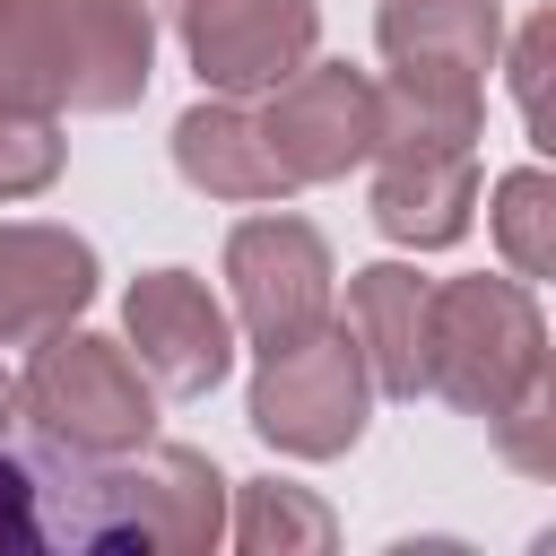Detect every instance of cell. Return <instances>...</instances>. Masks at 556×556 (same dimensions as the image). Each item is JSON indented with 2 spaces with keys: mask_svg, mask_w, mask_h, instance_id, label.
Returning a JSON list of instances; mask_svg holds the SVG:
<instances>
[{
  "mask_svg": "<svg viewBox=\"0 0 556 556\" xmlns=\"http://www.w3.org/2000/svg\"><path fill=\"white\" fill-rule=\"evenodd\" d=\"M0 104L70 113V17H61V0H0Z\"/></svg>",
  "mask_w": 556,
  "mask_h": 556,
  "instance_id": "15",
  "label": "cell"
},
{
  "mask_svg": "<svg viewBox=\"0 0 556 556\" xmlns=\"http://www.w3.org/2000/svg\"><path fill=\"white\" fill-rule=\"evenodd\" d=\"M226 547H243V556H321V547H339V513L295 478H226Z\"/></svg>",
  "mask_w": 556,
  "mask_h": 556,
  "instance_id": "14",
  "label": "cell"
},
{
  "mask_svg": "<svg viewBox=\"0 0 556 556\" xmlns=\"http://www.w3.org/2000/svg\"><path fill=\"white\" fill-rule=\"evenodd\" d=\"M96 287H104V261L78 226L0 217V348H35V339L87 321Z\"/></svg>",
  "mask_w": 556,
  "mask_h": 556,
  "instance_id": "8",
  "label": "cell"
},
{
  "mask_svg": "<svg viewBox=\"0 0 556 556\" xmlns=\"http://www.w3.org/2000/svg\"><path fill=\"white\" fill-rule=\"evenodd\" d=\"M365 217L400 252H452L478 226V148H374Z\"/></svg>",
  "mask_w": 556,
  "mask_h": 556,
  "instance_id": "9",
  "label": "cell"
},
{
  "mask_svg": "<svg viewBox=\"0 0 556 556\" xmlns=\"http://www.w3.org/2000/svg\"><path fill=\"white\" fill-rule=\"evenodd\" d=\"M539 374H547V313H539L530 278H513V269L434 278V295H426V400L486 426Z\"/></svg>",
  "mask_w": 556,
  "mask_h": 556,
  "instance_id": "1",
  "label": "cell"
},
{
  "mask_svg": "<svg viewBox=\"0 0 556 556\" xmlns=\"http://www.w3.org/2000/svg\"><path fill=\"white\" fill-rule=\"evenodd\" d=\"M70 17V113H130L156 78L148 0H61Z\"/></svg>",
  "mask_w": 556,
  "mask_h": 556,
  "instance_id": "13",
  "label": "cell"
},
{
  "mask_svg": "<svg viewBox=\"0 0 556 556\" xmlns=\"http://www.w3.org/2000/svg\"><path fill=\"white\" fill-rule=\"evenodd\" d=\"M9 391H17V374L0 365V434H9Z\"/></svg>",
  "mask_w": 556,
  "mask_h": 556,
  "instance_id": "21",
  "label": "cell"
},
{
  "mask_svg": "<svg viewBox=\"0 0 556 556\" xmlns=\"http://www.w3.org/2000/svg\"><path fill=\"white\" fill-rule=\"evenodd\" d=\"M486 443L521 469V478H556V374H539L530 391H513L486 417Z\"/></svg>",
  "mask_w": 556,
  "mask_h": 556,
  "instance_id": "18",
  "label": "cell"
},
{
  "mask_svg": "<svg viewBox=\"0 0 556 556\" xmlns=\"http://www.w3.org/2000/svg\"><path fill=\"white\" fill-rule=\"evenodd\" d=\"M426 295L434 278H417V261H365L348 304H330L382 400H426Z\"/></svg>",
  "mask_w": 556,
  "mask_h": 556,
  "instance_id": "10",
  "label": "cell"
},
{
  "mask_svg": "<svg viewBox=\"0 0 556 556\" xmlns=\"http://www.w3.org/2000/svg\"><path fill=\"white\" fill-rule=\"evenodd\" d=\"M174 174L200 200H217V208H278V200H295L278 156H269V139H261V122H252V96H200L174 122Z\"/></svg>",
  "mask_w": 556,
  "mask_h": 556,
  "instance_id": "11",
  "label": "cell"
},
{
  "mask_svg": "<svg viewBox=\"0 0 556 556\" xmlns=\"http://www.w3.org/2000/svg\"><path fill=\"white\" fill-rule=\"evenodd\" d=\"M374 52L382 70L408 78H478L504 52V0H382L374 9Z\"/></svg>",
  "mask_w": 556,
  "mask_h": 556,
  "instance_id": "12",
  "label": "cell"
},
{
  "mask_svg": "<svg viewBox=\"0 0 556 556\" xmlns=\"http://www.w3.org/2000/svg\"><path fill=\"white\" fill-rule=\"evenodd\" d=\"M200 96H261L321 52V0H156Z\"/></svg>",
  "mask_w": 556,
  "mask_h": 556,
  "instance_id": "7",
  "label": "cell"
},
{
  "mask_svg": "<svg viewBox=\"0 0 556 556\" xmlns=\"http://www.w3.org/2000/svg\"><path fill=\"white\" fill-rule=\"evenodd\" d=\"M70 165V139H61V113H26V104H0V208L9 200H43Z\"/></svg>",
  "mask_w": 556,
  "mask_h": 556,
  "instance_id": "17",
  "label": "cell"
},
{
  "mask_svg": "<svg viewBox=\"0 0 556 556\" xmlns=\"http://www.w3.org/2000/svg\"><path fill=\"white\" fill-rule=\"evenodd\" d=\"M547 52H556V17H547V9L521 17V26H504V52H495V70H504V87H513V113H521L530 148H547Z\"/></svg>",
  "mask_w": 556,
  "mask_h": 556,
  "instance_id": "19",
  "label": "cell"
},
{
  "mask_svg": "<svg viewBox=\"0 0 556 556\" xmlns=\"http://www.w3.org/2000/svg\"><path fill=\"white\" fill-rule=\"evenodd\" d=\"M252 356H261V365H252L243 417H252V434H261L278 460H348V452L365 443L382 391H374L356 339L339 330V313H330L321 330H304V339H287V348H252Z\"/></svg>",
  "mask_w": 556,
  "mask_h": 556,
  "instance_id": "3",
  "label": "cell"
},
{
  "mask_svg": "<svg viewBox=\"0 0 556 556\" xmlns=\"http://www.w3.org/2000/svg\"><path fill=\"white\" fill-rule=\"evenodd\" d=\"M486 235H495V261L513 278H530V287L556 278V174L539 156L486 182Z\"/></svg>",
  "mask_w": 556,
  "mask_h": 556,
  "instance_id": "16",
  "label": "cell"
},
{
  "mask_svg": "<svg viewBox=\"0 0 556 556\" xmlns=\"http://www.w3.org/2000/svg\"><path fill=\"white\" fill-rule=\"evenodd\" d=\"M122 348L156 400H208L235 374V313L200 269H139L122 295Z\"/></svg>",
  "mask_w": 556,
  "mask_h": 556,
  "instance_id": "6",
  "label": "cell"
},
{
  "mask_svg": "<svg viewBox=\"0 0 556 556\" xmlns=\"http://www.w3.org/2000/svg\"><path fill=\"white\" fill-rule=\"evenodd\" d=\"M43 452L0 434V556H43Z\"/></svg>",
  "mask_w": 556,
  "mask_h": 556,
  "instance_id": "20",
  "label": "cell"
},
{
  "mask_svg": "<svg viewBox=\"0 0 556 556\" xmlns=\"http://www.w3.org/2000/svg\"><path fill=\"white\" fill-rule=\"evenodd\" d=\"M9 417H17L43 452L113 460V452H139V443L156 434V391H148V374L130 365L122 339L70 321V330H52V339L26 348L17 391H9Z\"/></svg>",
  "mask_w": 556,
  "mask_h": 556,
  "instance_id": "2",
  "label": "cell"
},
{
  "mask_svg": "<svg viewBox=\"0 0 556 556\" xmlns=\"http://www.w3.org/2000/svg\"><path fill=\"white\" fill-rule=\"evenodd\" d=\"M217 278H226L235 339H252V348H287V339L321 330L330 304H339V261H330L321 226L295 217L287 200L235 217V235L217 252Z\"/></svg>",
  "mask_w": 556,
  "mask_h": 556,
  "instance_id": "4",
  "label": "cell"
},
{
  "mask_svg": "<svg viewBox=\"0 0 556 556\" xmlns=\"http://www.w3.org/2000/svg\"><path fill=\"white\" fill-rule=\"evenodd\" d=\"M252 122L287 174V191H321V182H348L365 156H374V78L356 61H295L278 87L252 96Z\"/></svg>",
  "mask_w": 556,
  "mask_h": 556,
  "instance_id": "5",
  "label": "cell"
}]
</instances>
